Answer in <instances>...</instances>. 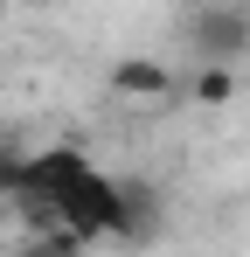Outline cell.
I'll return each instance as SVG.
<instances>
[{"label": "cell", "mask_w": 250, "mask_h": 257, "mask_svg": "<svg viewBox=\"0 0 250 257\" xmlns=\"http://www.w3.org/2000/svg\"><path fill=\"white\" fill-rule=\"evenodd\" d=\"M188 35H195V49H202L208 63H222V56H236V49L250 42V21H243V14H229V7H202Z\"/></svg>", "instance_id": "1"}, {"label": "cell", "mask_w": 250, "mask_h": 257, "mask_svg": "<svg viewBox=\"0 0 250 257\" xmlns=\"http://www.w3.org/2000/svg\"><path fill=\"white\" fill-rule=\"evenodd\" d=\"M118 90H146V97H160V90H174V77L153 70V63H118Z\"/></svg>", "instance_id": "2"}, {"label": "cell", "mask_w": 250, "mask_h": 257, "mask_svg": "<svg viewBox=\"0 0 250 257\" xmlns=\"http://www.w3.org/2000/svg\"><path fill=\"white\" fill-rule=\"evenodd\" d=\"M77 250H83L77 236H63V229H42V236H35V243H28L21 257H77Z\"/></svg>", "instance_id": "3"}, {"label": "cell", "mask_w": 250, "mask_h": 257, "mask_svg": "<svg viewBox=\"0 0 250 257\" xmlns=\"http://www.w3.org/2000/svg\"><path fill=\"white\" fill-rule=\"evenodd\" d=\"M202 97H208V104H222V97H229V77H222V70H208V77H202Z\"/></svg>", "instance_id": "4"}]
</instances>
